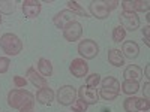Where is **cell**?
<instances>
[{"label":"cell","instance_id":"cell-32","mask_svg":"<svg viewBox=\"0 0 150 112\" xmlns=\"http://www.w3.org/2000/svg\"><path fill=\"white\" fill-rule=\"evenodd\" d=\"M143 94H144V99L150 100V82L146 81L144 82V87H143Z\"/></svg>","mask_w":150,"mask_h":112},{"label":"cell","instance_id":"cell-19","mask_svg":"<svg viewBox=\"0 0 150 112\" xmlns=\"http://www.w3.org/2000/svg\"><path fill=\"white\" fill-rule=\"evenodd\" d=\"M38 72L44 78H50L53 75V64L48 58H39L38 60Z\"/></svg>","mask_w":150,"mask_h":112},{"label":"cell","instance_id":"cell-30","mask_svg":"<svg viewBox=\"0 0 150 112\" xmlns=\"http://www.w3.org/2000/svg\"><path fill=\"white\" fill-rule=\"evenodd\" d=\"M143 36H144V42H146V45L149 46V45H150V26H149V24L143 29Z\"/></svg>","mask_w":150,"mask_h":112},{"label":"cell","instance_id":"cell-5","mask_svg":"<svg viewBox=\"0 0 150 112\" xmlns=\"http://www.w3.org/2000/svg\"><path fill=\"white\" fill-rule=\"evenodd\" d=\"M57 102L62 106H71L75 100H77V90L72 85H62L57 90Z\"/></svg>","mask_w":150,"mask_h":112},{"label":"cell","instance_id":"cell-9","mask_svg":"<svg viewBox=\"0 0 150 112\" xmlns=\"http://www.w3.org/2000/svg\"><path fill=\"white\" fill-rule=\"evenodd\" d=\"M75 18H77V15H75L74 12H71L69 9H63V10L57 12V14L53 17V24H54L57 29H62V30H63L69 22L77 21Z\"/></svg>","mask_w":150,"mask_h":112},{"label":"cell","instance_id":"cell-6","mask_svg":"<svg viewBox=\"0 0 150 112\" xmlns=\"http://www.w3.org/2000/svg\"><path fill=\"white\" fill-rule=\"evenodd\" d=\"M119 21H120V26L125 29V32H135L140 27V17L134 14V12L123 10L119 15Z\"/></svg>","mask_w":150,"mask_h":112},{"label":"cell","instance_id":"cell-7","mask_svg":"<svg viewBox=\"0 0 150 112\" xmlns=\"http://www.w3.org/2000/svg\"><path fill=\"white\" fill-rule=\"evenodd\" d=\"M120 6L126 12H134V14L146 12L147 14L150 9V2H147V0H123V2H120Z\"/></svg>","mask_w":150,"mask_h":112},{"label":"cell","instance_id":"cell-4","mask_svg":"<svg viewBox=\"0 0 150 112\" xmlns=\"http://www.w3.org/2000/svg\"><path fill=\"white\" fill-rule=\"evenodd\" d=\"M78 54L83 60H93L99 54V46L93 39H84L78 43Z\"/></svg>","mask_w":150,"mask_h":112},{"label":"cell","instance_id":"cell-35","mask_svg":"<svg viewBox=\"0 0 150 112\" xmlns=\"http://www.w3.org/2000/svg\"><path fill=\"white\" fill-rule=\"evenodd\" d=\"M146 20H147V22L150 21V14H149V12H147V14H146Z\"/></svg>","mask_w":150,"mask_h":112},{"label":"cell","instance_id":"cell-2","mask_svg":"<svg viewBox=\"0 0 150 112\" xmlns=\"http://www.w3.org/2000/svg\"><path fill=\"white\" fill-rule=\"evenodd\" d=\"M0 48L6 55H18L23 51V42L14 33H5L0 37Z\"/></svg>","mask_w":150,"mask_h":112},{"label":"cell","instance_id":"cell-20","mask_svg":"<svg viewBox=\"0 0 150 112\" xmlns=\"http://www.w3.org/2000/svg\"><path fill=\"white\" fill-rule=\"evenodd\" d=\"M101 87L105 90H110V91L120 93V82L114 76H107V78L101 79Z\"/></svg>","mask_w":150,"mask_h":112},{"label":"cell","instance_id":"cell-31","mask_svg":"<svg viewBox=\"0 0 150 112\" xmlns=\"http://www.w3.org/2000/svg\"><path fill=\"white\" fill-rule=\"evenodd\" d=\"M104 3L107 5V8H108L110 10H114V9L120 5V2H117V0H104Z\"/></svg>","mask_w":150,"mask_h":112},{"label":"cell","instance_id":"cell-34","mask_svg":"<svg viewBox=\"0 0 150 112\" xmlns=\"http://www.w3.org/2000/svg\"><path fill=\"white\" fill-rule=\"evenodd\" d=\"M144 75H146V78H150V64L144 67Z\"/></svg>","mask_w":150,"mask_h":112},{"label":"cell","instance_id":"cell-11","mask_svg":"<svg viewBox=\"0 0 150 112\" xmlns=\"http://www.w3.org/2000/svg\"><path fill=\"white\" fill-rule=\"evenodd\" d=\"M21 9H23L24 17H27L29 20H33L41 14L42 5H41V2H38V0H24L23 5H21Z\"/></svg>","mask_w":150,"mask_h":112},{"label":"cell","instance_id":"cell-21","mask_svg":"<svg viewBox=\"0 0 150 112\" xmlns=\"http://www.w3.org/2000/svg\"><path fill=\"white\" fill-rule=\"evenodd\" d=\"M120 88H122V91L126 94V96H134V94L138 93L140 84L137 82V81H126V79H125L122 82V85H120Z\"/></svg>","mask_w":150,"mask_h":112},{"label":"cell","instance_id":"cell-3","mask_svg":"<svg viewBox=\"0 0 150 112\" xmlns=\"http://www.w3.org/2000/svg\"><path fill=\"white\" fill-rule=\"evenodd\" d=\"M123 109L126 112H149L150 100H147V99H144V97L129 96L128 99H125Z\"/></svg>","mask_w":150,"mask_h":112},{"label":"cell","instance_id":"cell-16","mask_svg":"<svg viewBox=\"0 0 150 112\" xmlns=\"http://www.w3.org/2000/svg\"><path fill=\"white\" fill-rule=\"evenodd\" d=\"M36 100L41 105H51V102L54 100V91L50 87H44L36 91Z\"/></svg>","mask_w":150,"mask_h":112},{"label":"cell","instance_id":"cell-25","mask_svg":"<svg viewBox=\"0 0 150 112\" xmlns=\"http://www.w3.org/2000/svg\"><path fill=\"white\" fill-rule=\"evenodd\" d=\"M101 84V75L99 73H92L89 76H86V85L92 87V88H96V87Z\"/></svg>","mask_w":150,"mask_h":112},{"label":"cell","instance_id":"cell-8","mask_svg":"<svg viewBox=\"0 0 150 112\" xmlns=\"http://www.w3.org/2000/svg\"><path fill=\"white\" fill-rule=\"evenodd\" d=\"M77 96H80V99L87 105H96L99 102V91L87 85L80 87V90L77 91Z\"/></svg>","mask_w":150,"mask_h":112},{"label":"cell","instance_id":"cell-17","mask_svg":"<svg viewBox=\"0 0 150 112\" xmlns=\"http://www.w3.org/2000/svg\"><path fill=\"white\" fill-rule=\"evenodd\" d=\"M123 76L126 81H137L138 82L141 78H143V70L140 66L137 64H129L126 69L123 70Z\"/></svg>","mask_w":150,"mask_h":112},{"label":"cell","instance_id":"cell-1","mask_svg":"<svg viewBox=\"0 0 150 112\" xmlns=\"http://www.w3.org/2000/svg\"><path fill=\"white\" fill-rule=\"evenodd\" d=\"M35 100V96L24 90V88H14L11 90L9 94H8V105L12 108V109H21L23 106H26L27 103L33 102Z\"/></svg>","mask_w":150,"mask_h":112},{"label":"cell","instance_id":"cell-14","mask_svg":"<svg viewBox=\"0 0 150 112\" xmlns=\"http://www.w3.org/2000/svg\"><path fill=\"white\" fill-rule=\"evenodd\" d=\"M26 76H27V81H30V82L36 87V88H44V87H48L47 78H44L39 72H36L35 67H29V69H27Z\"/></svg>","mask_w":150,"mask_h":112},{"label":"cell","instance_id":"cell-29","mask_svg":"<svg viewBox=\"0 0 150 112\" xmlns=\"http://www.w3.org/2000/svg\"><path fill=\"white\" fill-rule=\"evenodd\" d=\"M14 84L17 88H26L27 85V79L23 78V76H14Z\"/></svg>","mask_w":150,"mask_h":112},{"label":"cell","instance_id":"cell-10","mask_svg":"<svg viewBox=\"0 0 150 112\" xmlns=\"http://www.w3.org/2000/svg\"><path fill=\"white\" fill-rule=\"evenodd\" d=\"M83 34V26L78 21H72L63 29V37L68 42H75L78 41Z\"/></svg>","mask_w":150,"mask_h":112},{"label":"cell","instance_id":"cell-12","mask_svg":"<svg viewBox=\"0 0 150 112\" xmlns=\"http://www.w3.org/2000/svg\"><path fill=\"white\" fill-rule=\"evenodd\" d=\"M69 72L75 78H84V76H87V72H89V64L83 58H75L69 64Z\"/></svg>","mask_w":150,"mask_h":112},{"label":"cell","instance_id":"cell-24","mask_svg":"<svg viewBox=\"0 0 150 112\" xmlns=\"http://www.w3.org/2000/svg\"><path fill=\"white\" fill-rule=\"evenodd\" d=\"M125 36H126V32H125V29L122 26H117V27L112 29V34H111L112 42H122V41H125Z\"/></svg>","mask_w":150,"mask_h":112},{"label":"cell","instance_id":"cell-36","mask_svg":"<svg viewBox=\"0 0 150 112\" xmlns=\"http://www.w3.org/2000/svg\"><path fill=\"white\" fill-rule=\"evenodd\" d=\"M2 21H3V20H2V17H0V24H2Z\"/></svg>","mask_w":150,"mask_h":112},{"label":"cell","instance_id":"cell-27","mask_svg":"<svg viewBox=\"0 0 150 112\" xmlns=\"http://www.w3.org/2000/svg\"><path fill=\"white\" fill-rule=\"evenodd\" d=\"M71 106H72V112H86L87 108H89V105L84 103L81 99H77V100H75Z\"/></svg>","mask_w":150,"mask_h":112},{"label":"cell","instance_id":"cell-33","mask_svg":"<svg viewBox=\"0 0 150 112\" xmlns=\"http://www.w3.org/2000/svg\"><path fill=\"white\" fill-rule=\"evenodd\" d=\"M20 112H35V100L30 102V103H27L26 106H23L20 109Z\"/></svg>","mask_w":150,"mask_h":112},{"label":"cell","instance_id":"cell-23","mask_svg":"<svg viewBox=\"0 0 150 112\" xmlns=\"http://www.w3.org/2000/svg\"><path fill=\"white\" fill-rule=\"evenodd\" d=\"M68 9L71 12H74L77 17H84V18H89V15H87V12L81 8V5H78V2H68Z\"/></svg>","mask_w":150,"mask_h":112},{"label":"cell","instance_id":"cell-26","mask_svg":"<svg viewBox=\"0 0 150 112\" xmlns=\"http://www.w3.org/2000/svg\"><path fill=\"white\" fill-rule=\"evenodd\" d=\"M99 97L104 99V100H116V99L119 97V93H114V91H110V90H105V88H101V91H99Z\"/></svg>","mask_w":150,"mask_h":112},{"label":"cell","instance_id":"cell-28","mask_svg":"<svg viewBox=\"0 0 150 112\" xmlns=\"http://www.w3.org/2000/svg\"><path fill=\"white\" fill-rule=\"evenodd\" d=\"M9 64H11V60L8 57H0V75H3L9 70Z\"/></svg>","mask_w":150,"mask_h":112},{"label":"cell","instance_id":"cell-18","mask_svg":"<svg viewBox=\"0 0 150 112\" xmlns=\"http://www.w3.org/2000/svg\"><path fill=\"white\" fill-rule=\"evenodd\" d=\"M107 58H108V63H110L111 66H114V67H122V66H125V57H123V54H122L120 49L111 48L110 51H108Z\"/></svg>","mask_w":150,"mask_h":112},{"label":"cell","instance_id":"cell-15","mask_svg":"<svg viewBox=\"0 0 150 112\" xmlns=\"http://www.w3.org/2000/svg\"><path fill=\"white\" fill-rule=\"evenodd\" d=\"M122 54H123L125 58H131V60L137 58L140 54L138 43L134 42V41H125L123 45H122Z\"/></svg>","mask_w":150,"mask_h":112},{"label":"cell","instance_id":"cell-13","mask_svg":"<svg viewBox=\"0 0 150 112\" xmlns=\"http://www.w3.org/2000/svg\"><path fill=\"white\" fill-rule=\"evenodd\" d=\"M89 10H90L92 17H95L96 20H105V18H108L110 12H111L104 2H92L89 5Z\"/></svg>","mask_w":150,"mask_h":112},{"label":"cell","instance_id":"cell-22","mask_svg":"<svg viewBox=\"0 0 150 112\" xmlns=\"http://www.w3.org/2000/svg\"><path fill=\"white\" fill-rule=\"evenodd\" d=\"M15 2H12V0H0V14L11 15L15 12Z\"/></svg>","mask_w":150,"mask_h":112}]
</instances>
